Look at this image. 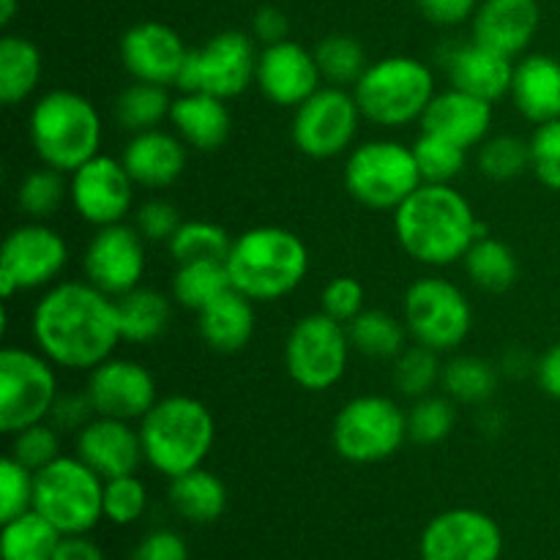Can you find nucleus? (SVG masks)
Segmentation results:
<instances>
[{
	"label": "nucleus",
	"instance_id": "29",
	"mask_svg": "<svg viewBox=\"0 0 560 560\" xmlns=\"http://www.w3.org/2000/svg\"><path fill=\"white\" fill-rule=\"evenodd\" d=\"M255 301L238 290H228L197 312V334L213 353H241L255 337Z\"/></svg>",
	"mask_w": 560,
	"mask_h": 560
},
{
	"label": "nucleus",
	"instance_id": "18",
	"mask_svg": "<svg viewBox=\"0 0 560 560\" xmlns=\"http://www.w3.org/2000/svg\"><path fill=\"white\" fill-rule=\"evenodd\" d=\"M501 525L476 509L438 514L421 534V560H501Z\"/></svg>",
	"mask_w": 560,
	"mask_h": 560
},
{
	"label": "nucleus",
	"instance_id": "6",
	"mask_svg": "<svg viewBox=\"0 0 560 560\" xmlns=\"http://www.w3.org/2000/svg\"><path fill=\"white\" fill-rule=\"evenodd\" d=\"M435 74L410 55H388L375 60L353 85L361 115L381 129H405L424 118L435 98Z\"/></svg>",
	"mask_w": 560,
	"mask_h": 560
},
{
	"label": "nucleus",
	"instance_id": "14",
	"mask_svg": "<svg viewBox=\"0 0 560 560\" xmlns=\"http://www.w3.org/2000/svg\"><path fill=\"white\" fill-rule=\"evenodd\" d=\"M69 266V244L47 222H25L11 230L0 252V293L14 299L16 293L47 290Z\"/></svg>",
	"mask_w": 560,
	"mask_h": 560
},
{
	"label": "nucleus",
	"instance_id": "37",
	"mask_svg": "<svg viewBox=\"0 0 560 560\" xmlns=\"http://www.w3.org/2000/svg\"><path fill=\"white\" fill-rule=\"evenodd\" d=\"M170 109H173V96L164 85H153V82H131L115 98V120L120 129L131 131H148L159 129L162 120H170Z\"/></svg>",
	"mask_w": 560,
	"mask_h": 560
},
{
	"label": "nucleus",
	"instance_id": "12",
	"mask_svg": "<svg viewBox=\"0 0 560 560\" xmlns=\"http://www.w3.org/2000/svg\"><path fill=\"white\" fill-rule=\"evenodd\" d=\"M402 320L413 342L448 353L468 339L474 310L459 284L441 277L416 279L405 293Z\"/></svg>",
	"mask_w": 560,
	"mask_h": 560
},
{
	"label": "nucleus",
	"instance_id": "20",
	"mask_svg": "<svg viewBox=\"0 0 560 560\" xmlns=\"http://www.w3.org/2000/svg\"><path fill=\"white\" fill-rule=\"evenodd\" d=\"M186 58H189V47L180 33L164 22H137L120 38V63L137 82L178 88Z\"/></svg>",
	"mask_w": 560,
	"mask_h": 560
},
{
	"label": "nucleus",
	"instance_id": "56",
	"mask_svg": "<svg viewBox=\"0 0 560 560\" xmlns=\"http://www.w3.org/2000/svg\"><path fill=\"white\" fill-rule=\"evenodd\" d=\"M536 381L541 392L550 394L552 399H560V342L552 345L539 361H536Z\"/></svg>",
	"mask_w": 560,
	"mask_h": 560
},
{
	"label": "nucleus",
	"instance_id": "58",
	"mask_svg": "<svg viewBox=\"0 0 560 560\" xmlns=\"http://www.w3.org/2000/svg\"><path fill=\"white\" fill-rule=\"evenodd\" d=\"M16 9H20V0H0V25H9L16 16Z\"/></svg>",
	"mask_w": 560,
	"mask_h": 560
},
{
	"label": "nucleus",
	"instance_id": "54",
	"mask_svg": "<svg viewBox=\"0 0 560 560\" xmlns=\"http://www.w3.org/2000/svg\"><path fill=\"white\" fill-rule=\"evenodd\" d=\"M416 3H419L421 14H424L430 22H435V25H443V27H454L474 20L481 0H416Z\"/></svg>",
	"mask_w": 560,
	"mask_h": 560
},
{
	"label": "nucleus",
	"instance_id": "1",
	"mask_svg": "<svg viewBox=\"0 0 560 560\" xmlns=\"http://www.w3.org/2000/svg\"><path fill=\"white\" fill-rule=\"evenodd\" d=\"M31 337L55 366L91 372L124 342L113 295L88 279H66L44 290L31 315Z\"/></svg>",
	"mask_w": 560,
	"mask_h": 560
},
{
	"label": "nucleus",
	"instance_id": "7",
	"mask_svg": "<svg viewBox=\"0 0 560 560\" xmlns=\"http://www.w3.org/2000/svg\"><path fill=\"white\" fill-rule=\"evenodd\" d=\"M421 184L413 145L397 140L361 142L345 162V189L372 211H397Z\"/></svg>",
	"mask_w": 560,
	"mask_h": 560
},
{
	"label": "nucleus",
	"instance_id": "50",
	"mask_svg": "<svg viewBox=\"0 0 560 560\" xmlns=\"http://www.w3.org/2000/svg\"><path fill=\"white\" fill-rule=\"evenodd\" d=\"M364 301H366V293H364V284H361L359 279L337 277L323 288L320 312H326L328 317H334V320L348 326L350 320H355V317L364 312Z\"/></svg>",
	"mask_w": 560,
	"mask_h": 560
},
{
	"label": "nucleus",
	"instance_id": "2",
	"mask_svg": "<svg viewBox=\"0 0 560 560\" xmlns=\"http://www.w3.org/2000/svg\"><path fill=\"white\" fill-rule=\"evenodd\" d=\"M394 233L416 262L446 268L465 260L470 246L487 235V230L463 191L452 184H421L394 211Z\"/></svg>",
	"mask_w": 560,
	"mask_h": 560
},
{
	"label": "nucleus",
	"instance_id": "31",
	"mask_svg": "<svg viewBox=\"0 0 560 560\" xmlns=\"http://www.w3.org/2000/svg\"><path fill=\"white\" fill-rule=\"evenodd\" d=\"M167 498L175 514L197 525L213 523L228 509V487L217 474L206 468H195L189 474L170 479Z\"/></svg>",
	"mask_w": 560,
	"mask_h": 560
},
{
	"label": "nucleus",
	"instance_id": "17",
	"mask_svg": "<svg viewBox=\"0 0 560 560\" xmlns=\"http://www.w3.org/2000/svg\"><path fill=\"white\" fill-rule=\"evenodd\" d=\"M82 271L93 288L113 299L131 293L145 273V238L126 222L96 228L82 252Z\"/></svg>",
	"mask_w": 560,
	"mask_h": 560
},
{
	"label": "nucleus",
	"instance_id": "38",
	"mask_svg": "<svg viewBox=\"0 0 560 560\" xmlns=\"http://www.w3.org/2000/svg\"><path fill=\"white\" fill-rule=\"evenodd\" d=\"M315 58L323 82L337 88H353L361 80V74L370 69L364 44L355 36H345V33L323 38L315 47Z\"/></svg>",
	"mask_w": 560,
	"mask_h": 560
},
{
	"label": "nucleus",
	"instance_id": "19",
	"mask_svg": "<svg viewBox=\"0 0 560 560\" xmlns=\"http://www.w3.org/2000/svg\"><path fill=\"white\" fill-rule=\"evenodd\" d=\"M85 392L96 416L118 421H142L159 402L156 377L131 359H107L88 372Z\"/></svg>",
	"mask_w": 560,
	"mask_h": 560
},
{
	"label": "nucleus",
	"instance_id": "36",
	"mask_svg": "<svg viewBox=\"0 0 560 560\" xmlns=\"http://www.w3.org/2000/svg\"><path fill=\"white\" fill-rule=\"evenodd\" d=\"M350 345H353L355 353L366 355V359H397L405 350L408 342V328L405 320L388 315L383 310H364L355 320L348 323Z\"/></svg>",
	"mask_w": 560,
	"mask_h": 560
},
{
	"label": "nucleus",
	"instance_id": "3",
	"mask_svg": "<svg viewBox=\"0 0 560 560\" xmlns=\"http://www.w3.org/2000/svg\"><path fill=\"white\" fill-rule=\"evenodd\" d=\"M230 282L252 301H279L310 273V249L288 228L260 224L233 241L228 257Z\"/></svg>",
	"mask_w": 560,
	"mask_h": 560
},
{
	"label": "nucleus",
	"instance_id": "16",
	"mask_svg": "<svg viewBox=\"0 0 560 560\" xmlns=\"http://www.w3.org/2000/svg\"><path fill=\"white\" fill-rule=\"evenodd\" d=\"M135 180L120 159L93 156L69 175V202L93 228L126 222L135 206Z\"/></svg>",
	"mask_w": 560,
	"mask_h": 560
},
{
	"label": "nucleus",
	"instance_id": "53",
	"mask_svg": "<svg viewBox=\"0 0 560 560\" xmlns=\"http://www.w3.org/2000/svg\"><path fill=\"white\" fill-rule=\"evenodd\" d=\"M131 560H189V547L175 530H153L137 545Z\"/></svg>",
	"mask_w": 560,
	"mask_h": 560
},
{
	"label": "nucleus",
	"instance_id": "13",
	"mask_svg": "<svg viewBox=\"0 0 560 560\" xmlns=\"http://www.w3.org/2000/svg\"><path fill=\"white\" fill-rule=\"evenodd\" d=\"M255 36L241 31H222L197 49H189L178 88L189 93H208L217 98H235L257 80Z\"/></svg>",
	"mask_w": 560,
	"mask_h": 560
},
{
	"label": "nucleus",
	"instance_id": "28",
	"mask_svg": "<svg viewBox=\"0 0 560 560\" xmlns=\"http://www.w3.org/2000/svg\"><path fill=\"white\" fill-rule=\"evenodd\" d=\"M170 124L186 148H195L200 153L219 151L233 129V118H230L224 98L189 91H180V96L173 98Z\"/></svg>",
	"mask_w": 560,
	"mask_h": 560
},
{
	"label": "nucleus",
	"instance_id": "45",
	"mask_svg": "<svg viewBox=\"0 0 560 560\" xmlns=\"http://www.w3.org/2000/svg\"><path fill=\"white\" fill-rule=\"evenodd\" d=\"M479 170L481 175H487L490 180H514L530 170V142H525L523 137L514 135H498L487 137L479 148Z\"/></svg>",
	"mask_w": 560,
	"mask_h": 560
},
{
	"label": "nucleus",
	"instance_id": "42",
	"mask_svg": "<svg viewBox=\"0 0 560 560\" xmlns=\"http://www.w3.org/2000/svg\"><path fill=\"white\" fill-rule=\"evenodd\" d=\"M394 386H397L399 394L405 397L421 399L427 394L435 392L438 383L443 381V364L441 353L432 348H424V345H410L402 353L394 359Z\"/></svg>",
	"mask_w": 560,
	"mask_h": 560
},
{
	"label": "nucleus",
	"instance_id": "57",
	"mask_svg": "<svg viewBox=\"0 0 560 560\" xmlns=\"http://www.w3.org/2000/svg\"><path fill=\"white\" fill-rule=\"evenodd\" d=\"M52 560H104V556L91 539H85V534H77L60 539Z\"/></svg>",
	"mask_w": 560,
	"mask_h": 560
},
{
	"label": "nucleus",
	"instance_id": "35",
	"mask_svg": "<svg viewBox=\"0 0 560 560\" xmlns=\"http://www.w3.org/2000/svg\"><path fill=\"white\" fill-rule=\"evenodd\" d=\"M463 262L470 282L476 288L487 290V293H503L520 277V262L512 246L498 238H490V235L476 238V244L470 246Z\"/></svg>",
	"mask_w": 560,
	"mask_h": 560
},
{
	"label": "nucleus",
	"instance_id": "27",
	"mask_svg": "<svg viewBox=\"0 0 560 560\" xmlns=\"http://www.w3.org/2000/svg\"><path fill=\"white\" fill-rule=\"evenodd\" d=\"M514 107L530 124L541 126L560 118V60L552 55H525L514 63L512 77Z\"/></svg>",
	"mask_w": 560,
	"mask_h": 560
},
{
	"label": "nucleus",
	"instance_id": "11",
	"mask_svg": "<svg viewBox=\"0 0 560 560\" xmlns=\"http://www.w3.org/2000/svg\"><path fill=\"white\" fill-rule=\"evenodd\" d=\"M58 394L55 364L42 350L16 345L0 350V432L16 435L25 427L47 421Z\"/></svg>",
	"mask_w": 560,
	"mask_h": 560
},
{
	"label": "nucleus",
	"instance_id": "23",
	"mask_svg": "<svg viewBox=\"0 0 560 560\" xmlns=\"http://www.w3.org/2000/svg\"><path fill=\"white\" fill-rule=\"evenodd\" d=\"M74 448L77 457L91 465L104 481L137 474L140 463H145L140 430H135L131 421L96 416L77 432Z\"/></svg>",
	"mask_w": 560,
	"mask_h": 560
},
{
	"label": "nucleus",
	"instance_id": "39",
	"mask_svg": "<svg viewBox=\"0 0 560 560\" xmlns=\"http://www.w3.org/2000/svg\"><path fill=\"white\" fill-rule=\"evenodd\" d=\"M66 200H69L66 173L47 167V164L31 170L16 186V206L33 222H47L49 217L60 211Z\"/></svg>",
	"mask_w": 560,
	"mask_h": 560
},
{
	"label": "nucleus",
	"instance_id": "32",
	"mask_svg": "<svg viewBox=\"0 0 560 560\" xmlns=\"http://www.w3.org/2000/svg\"><path fill=\"white\" fill-rule=\"evenodd\" d=\"M44 74L42 49L25 36L0 38V102L5 107L27 102Z\"/></svg>",
	"mask_w": 560,
	"mask_h": 560
},
{
	"label": "nucleus",
	"instance_id": "30",
	"mask_svg": "<svg viewBox=\"0 0 560 560\" xmlns=\"http://www.w3.org/2000/svg\"><path fill=\"white\" fill-rule=\"evenodd\" d=\"M124 342L148 345L164 337L173 323V299L151 288H135L131 293L115 299Z\"/></svg>",
	"mask_w": 560,
	"mask_h": 560
},
{
	"label": "nucleus",
	"instance_id": "25",
	"mask_svg": "<svg viewBox=\"0 0 560 560\" xmlns=\"http://www.w3.org/2000/svg\"><path fill=\"white\" fill-rule=\"evenodd\" d=\"M539 3L536 0H481L474 20V38L517 58L534 42L539 31Z\"/></svg>",
	"mask_w": 560,
	"mask_h": 560
},
{
	"label": "nucleus",
	"instance_id": "9",
	"mask_svg": "<svg viewBox=\"0 0 560 560\" xmlns=\"http://www.w3.org/2000/svg\"><path fill=\"white\" fill-rule=\"evenodd\" d=\"M408 441V413L383 394H364L339 408L331 443L342 459L372 465L394 457Z\"/></svg>",
	"mask_w": 560,
	"mask_h": 560
},
{
	"label": "nucleus",
	"instance_id": "41",
	"mask_svg": "<svg viewBox=\"0 0 560 560\" xmlns=\"http://www.w3.org/2000/svg\"><path fill=\"white\" fill-rule=\"evenodd\" d=\"M443 388L454 402L485 405L498 388V372L476 355H459L443 364Z\"/></svg>",
	"mask_w": 560,
	"mask_h": 560
},
{
	"label": "nucleus",
	"instance_id": "49",
	"mask_svg": "<svg viewBox=\"0 0 560 560\" xmlns=\"http://www.w3.org/2000/svg\"><path fill=\"white\" fill-rule=\"evenodd\" d=\"M530 170L547 189L560 191V118L536 126L530 135Z\"/></svg>",
	"mask_w": 560,
	"mask_h": 560
},
{
	"label": "nucleus",
	"instance_id": "15",
	"mask_svg": "<svg viewBox=\"0 0 560 560\" xmlns=\"http://www.w3.org/2000/svg\"><path fill=\"white\" fill-rule=\"evenodd\" d=\"M353 91L323 85L293 115V142L310 159H337L353 145L361 124Z\"/></svg>",
	"mask_w": 560,
	"mask_h": 560
},
{
	"label": "nucleus",
	"instance_id": "26",
	"mask_svg": "<svg viewBox=\"0 0 560 560\" xmlns=\"http://www.w3.org/2000/svg\"><path fill=\"white\" fill-rule=\"evenodd\" d=\"M421 129L446 137V140L470 151L490 137L492 104L474 96V93L448 88V91L435 93L424 118H421Z\"/></svg>",
	"mask_w": 560,
	"mask_h": 560
},
{
	"label": "nucleus",
	"instance_id": "52",
	"mask_svg": "<svg viewBox=\"0 0 560 560\" xmlns=\"http://www.w3.org/2000/svg\"><path fill=\"white\" fill-rule=\"evenodd\" d=\"M96 419V410H93L91 397L88 392L77 394H58L52 405V413H49V424L58 427L60 432H80L88 421Z\"/></svg>",
	"mask_w": 560,
	"mask_h": 560
},
{
	"label": "nucleus",
	"instance_id": "48",
	"mask_svg": "<svg viewBox=\"0 0 560 560\" xmlns=\"http://www.w3.org/2000/svg\"><path fill=\"white\" fill-rule=\"evenodd\" d=\"M148 490L135 474L104 481V517L115 525H131L145 514Z\"/></svg>",
	"mask_w": 560,
	"mask_h": 560
},
{
	"label": "nucleus",
	"instance_id": "4",
	"mask_svg": "<svg viewBox=\"0 0 560 560\" xmlns=\"http://www.w3.org/2000/svg\"><path fill=\"white\" fill-rule=\"evenodd\" d=\"M137 430L145 463L167 479L202 468L217 441V421L208 405L186 394L159 399Z\"/></svg>",
	"mask_w": 560,
	"mask_h": 560
},
{
	"label": "nucleus",
	"instance_id": "8",
	"mask_svg": "<svg viewBox=\"0 0 560 560\" xmlns=\"http://www.w3.org/2000/svg\"><path fill=\"white\" fill-rule=\"evenodd\" d=\"M33 509L63 536L88 534L104 517V479L80 457L60 454L36 470Z\"/></svg>",
	"mask_w": 560,
	"mask_h": 560
},
{
	"label": "nucleus",
	"instance_id": "43",
	"mask_svg": "<svg viewBox=\"0 0 560 560\" xmlns=\"http://www.w3.org/2000/svg\"><path fill=\"white\" fill-rule=\"evenodd\" d=\"M413 153L424 184H454L468 162V151L463 145L424 129L413 142Z\"/></svg>",
	"mask_w": 560,
	"mask_h": 560
},
{
	"label": "nucleus",
	"instance_id": "33",
	"mask_svg": "<svg viewBox=\"0 0 560 560\" xmlns=\"http://www.w3.org/2000/svg\"><path fill=\"white\" fill-rule=\"evenodd\" d=\"M60 539L63 534L36 509H31L3 523L0 552H3V560H52Z\"/></svg>",
	"mask_w": 560,
	"mask_h": 560
},
{
	"label": "nucleus",
	"instance_id": "22",
	"mask_svg": "<svg viewBox=\"0 0 560 560\" xmlns=\"http://www.w3.org/2000/svg\"><path fill=\"white\" fill-rule=\"evenodd\" d=\"M441 66L446 71L452 88L474 93V96L485 98L490 104L501 102L512 91V58L498 52V49L487 47V44L476 42V38L443 47Z\"/></svg>",
	"mask_w": 560,
	"mask_h": 560
},
{
	"label": "nucleus",
	"instance_id": "44",
	"mask_svg": "<svg viewBox=\"0 0 560 560\" xmlns=\"http://www.w3.org/2000/svg\"><path fill=\"white\" fill-rule=\"evenodd\" d=\"M457 427V402L452 397H438V394H427V397L416 399L413 408L408 410V441L419 443V446H435L443 443Z\"/></svg>",
	"mask_w": 560,
	"mask_h": 560
},
{
	"label": "nucleus",
	"instance_id": "5",
	"mask_svg": "<svg viewBox=\"0 0 560 560\" xmlns=\"http://www.w3.org/2000/svg\"><path fill=\"white\" fill-rule=\"evenodd\" d=\"M102 115L77 91L44 93L27 115V137L38 162L66 175L102 153Z\"/></svg>",
	"mask_w": 560,
	"mask_h": 560
},
{
	"label": "nucleus",
	"instance_id": "46",
	"mask_svg": "<svg viewBox=\"0 0 560 560\" xmlns=\"http://www.w3.org/2000/svg\"><path fill=\"white\" fill-rule=\"evenodd\" d=\"M33 498H36V470L25 468L20 459L9 454L0 463V520L9 523L31 512Z\"/></svg>",
	"mask_w": 560,
	"mask_h": 560
},
{
	"label": "nucleus",
	"instance_id": "47",
	"mask_svg": "<svg viewBox=\"0 0 560 560\" xmlns=\"http://www.w3.org/2000/svg\"><path fill=\"white\" fill-rule=\"evenodd\" d=\"M11 457L20 459L25 468L42 470L60 457V430L49 421L25 427L11 435Z\"/></svg>",
	"mask_w": 560,
	"mask_h": 560
},
{
	"label": "nucleus",
	"instance_id": "10",
	"mask_svg": "<svg viewBox=\"0 0 560 560\" xmlns=\"http://www.w3.org/2000/svg\"><path fill=\"white\" fill-rule=\"evenodd\" d=\"M348 326L326 312H315L293 323L284 339V366L290 381L312 394L328 392L348 372L350 361Z\"/></svg>",
	"mask_w": 560,
	"mask_h": 560
},
{
	"label": "nucleus",
	"instance_id": "34",
	"mask_svg": "<svg viewBox=\"0 0 560 560\" xmlns=\"http://www.w3.org/2000/svg\"><path fill=\"white\" fill-rule=\"evenodd\" d=\"M173 301L189 312L206 310L211 301L233 290L230 282L228 262L200 260V262H180L173 273Z\"/></svg>",
	"mask_w": 560,
	"mask_h": 560
},
{
	"label": "nucleus",
	"instance_id": "55",
	"mask_svg": "<svg viewBox=\"0 0 560 560\" xmlns=\"http://www.w3.org/2000/svg\"><path fill=\"white\" fill-rule=\"evenodd\" d=\"M288 33H290L288 14H284L282 9H277V5H262V9L255 14V20H252V36H255V42H260L262 47L284 42Z\"/></svg>",
	"mask_w": 560,
	"mask_h": 560
},
{
	"label": "nucleus",
	"instance_id": "51",
	"mask_svg": "<svg viewBox=\"0 0 560 560\" xmlns=\"http://www.w3.org/2000/svg\"><path fill=\"white\" fill-rule=\"evenodd\" d=\"M180 224H184L180 211L167 200H148L135 213V228L151 244H170Z\"/></svg>",
	"mask_w": 560,
	"mask_h": 560
},
{
	"label": "nucleus",
	"instance_id": "24",
	"mask_svg": "<svg viewBox=\"0 0 560 560\" xmlns=\"http://www.w3.org/2000/svg\"><path fill=\"white\" fill-rule=\"evenodd\" d=\"M120 162L129 170L131 180L142 189H167L184 175L186 145L175 131H137L124 145Z\"/></svg>",
	"mask_w": 560,
	"mask_h": 560
},
{
	"label": "nucleus",
	"instance_id": "40",
	"mask_svg": "<svg viewBox=\"0 0 560 560\" xmlns=\"http://www.w3.org/2000/svg\"><path fill=\"white\" fill-rule=\"evenodd\" d=\"M230 233L219 224L206 222V219H191L178 228V233L170 238L167 249L173 260L178 262H200V260H219L228 262L230 249H233Z\"/></svg>",
	"mask_w": 560,
	"mask_h": 560
},
{
	"label": "nucleus",
	"instance_id": "21",
	"mask_svg": "<svg viewBox=\"0 0 560 560\" xmlns=\"http://www.w3.org/2000/svg\"><path fill=\"white\" fill-rule=\"evenodd\" d=\"M323 74L317 69L315 49L284 38L262 47L257 60V80L262 96L277 107H301L315 91H320Z\"/></svg>",
	"mask_w": 560,
	"mask_h": 560
}]
</instances>
